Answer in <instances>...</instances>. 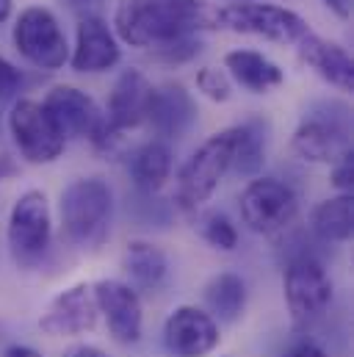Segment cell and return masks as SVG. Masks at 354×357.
Listing matches in <instances>:
<instances>
[{"label": "cell", "instance_id": "obj_1", "mask_svg": "<svg viewBox=\"0 0 354 357\" xmlns=\"http://www.w3.org/2000/svg\"><path fill=\"white\" fill-rule=\"evenodd\" d=\"M116 36L130 47H158L205 28H219L216 8L205 0H119Z\"/></svg>", "mask_w": 354, "mask_h": 357}, {"label": "cell", "instance_id": "obj_2", "mask_svg": "<svg viewBox=\"0 0 354 357\" xmlns=\"http://www.w3.org/2000/svg\"><path fill=\"white\" fill-rule=\"evenodd\" d=\"M61 230L78 250H100L111 233L114 191L102 178H78L61 191Z\"/></svg>", "mask_w": 354, "mask_h": 357}, {"label": "cell", "instance_id": "obj_3", "mask_svg": "<svg viewBox=\"0 0 354 357\" xmlns=\"http://www.w3.org/2000/svg\"><path fill=\"white\" fill-rule=\"evenodd\" d=\"M293 153L310 164H338L352 153V111L341 100H316L299 119Z\"/></svg>", "mask_w": 354, "mask_h": 357}, {"label": "cell", "instance_id": "obj_4", "mask_svg": "<svg viewBox=\"0 0 354 357\" xmlns=\"http://www.w3.org/2000/svg\"><path fill=\"white\" fill-rule=\"evenodd\" d=\"M236 155V125L208 136L177 172L175 202L183 211H199L233 169Z\"/></svg>", "mask_w": 354, "mask_h": 357}, {"label": "cell", "instance_id": "obj_5", "mask_svg": "<svg viewBox=\"0 0 354 357\" xmlns=\"http://www.w3.org/2000/svg\"><path fill=\"white\" fill-rule=\"evenodd\" d=\"M332 277L313 250H296L288 255L282 271V296L293 324H310L321 319L332 305Z\"/></svg>", "mask_w": 354, "mask_h": 357}, {"label": "cell", "instance_id": "obj_6", "mask_svg": "<svg viewBox=\"0 0 354 357\" xmlns=\"http://www.w3.org/2000/svg\"><path fill=\"white\" fill-rule=\"evenodd\" d=\"M53 241V213L45 191L28 188L17 197L6 225V244L20 268L39 266Z\"/></svg>", "mask_w": 354, "mask_h": 357}, {"label": "cell", "instance_id": "obj_7", "mask_svg": "<svg viewBox=\"0 0 354 357\" xmlns=\"http://www.w3.org/2000/svg\"><path fill=\"white\" fill-rule=\"evenodd\" d=\"M216 22L219 28L261 36L274 45H296L310 31L296 11L277 3H227L216 8Z\"/></svg>", "mask_w": 354, "mask_h": 357}, {"label": "cell", "instance_id": "obj_8", "mask_svg": "<svg viewBox=\"0 0 354 357\" xmlns=\"http://www.w3.org/2000/svg\"><path fill=\"white\" fill-rule=\"evenodd\" d=\"M8 133L20 150V155L28 164H53L61 158L67 139L53 122V116L45 111L39 100L20 97L8 111Z\"/></svg>", "mask_w": 354, "mask_h": 357}, {"label": "cell", "instance_id": "obj_9", "mask_svg": "<svg viewBox=\"0 0 354 357\" xmlns=\"http://www.w3.org/2000/svg\"><path fill=\"white\" fill-rule=\"evenodd\" d=\"M17 53L39 70H61L70 61L67 36L56 14L45 6H28L20 11L11 31Z\"/></svg>", "mask_w": 354, "mask_h": 357}, {"label": "cell", "instance_id": "obj_10", "mask_svg": "<svg viewBox=\"0 0 354 357\" xmlns=\"http://www.w3.org/2000/svg\"><path fill=\"white\" fill-rule=\"evenodd\" d=\"M238 211L244 225L258 236L282 233L299 211L296 191L277 178H255L238 197Z\"/></svg>", "mask_w": 354, "mask_h": 357}, {"label": "cell", "instance_id": "obj_11", "mask_svg": "<svg viewBox=\"0 0 354 357\" xmlns=\"http://www.w3.org/2000/svg\"><path fill=\"white\" fill-rule=\"evenodd\" d=\"M100 321V307L94 296V282H75L59 291L39 316V330L50 338H78L86 335Z\"/></svg>", "mask_w": 354, "mask_h": 357}, {"label": "cell", "instance_id": "obj_12", "mask_svg": "<svg viewBox=\"0 0 354 357\" xmlns=\"http://www.w3.org/2000/svg\"><path fill=\"white\" fill-rule=\"evenodd\" d=\"M64 139H88L94 147L105 144V114L86 91L75 86H53L42 100Z\"/></svg>", "mask_w": 354, "mask_h": 357}, {"label": "cell", "instance_id": "obj_13", "mask_svg": "<svg viewBox=\"0 0 354 357\" xmlns=\"http://www.w3.org/2000/svg\"><path fill=\"white\" fill-rule=\"evenodd\" d=\"M153 84L147 81V75L141 70H125L114 89L108 94V105H105V150L114 139H119L128 130H136L139 125L147 122V111H150V100H153Z\"/></svg>", "mask_w": 354, "mask_h": 357}, {"label": "cell", "instance_id": "obj_14", "mask_svg": "<svg viewBox=\"0 0 354 357\" xmlns=\"http://www.w3.org/2000/svg\"><path fill=\"white\" fill-rule=\"evenodd\" d=\"M94 296L111 338L122 347L139 344L144 335V307L139 291L122 280H97Z\"/></svg>", "mask_w": 354, "mask_h": 357}, {"label": "cell", "instance_id": "obj_15", "mask_svg": "<svg viewBox=\"0 0 354 357\" xmlns=\"http://www.w3.org/2000/svg\"><path fill=\"white\" fill-rule=\"evenodd\" d=\"M219 341V321L197 305H180L164 321V347L172 357H208Z\"/></svg>", "mask_w": 354, "mask_h": 357}, {"label": "cell", "instance_id": "obj_16", "mask_svg": "<svg viewBox=\"0 0 354 357\" xmlns=\"http://www.w3.org/2000/svg\"><path fill=\"white\" fill-rule=\"evenodd\" d=\"M122 59V47L119 39L114 36V31L108 28V22L97 14H86L78 22V33H75V50L70 56V64L75 73L84 75H97V73H108L119 64Z\"/></svg>", "mask_w": 354, "mask_h": 357}, {"label": "cell", "instance_id": "obj_17", "mask_svg": "<svg viewBox=\"0 0 354 357\" xmlns=\"http://www.w3.org/2000/svg\"><path fill=\"white\" fill-rule=\"evenodd\" d=\"M197 116H199L197 100L183 84H164L153 89L147 125L161 136V142L183 139L197 125Z\"/></svg>", "mask_w": 354, "mask_h": 357}, {"label": "cell", "instance_id": "obj_18", "mask_svg": "<svg viewBox=\"0 0 354 357\" xmlns=\"http://www.w3.org/2000/svg\"><path fill=\"white\" fill-rule=\"evenodd\" d=\"M296 45H299V59H302L318 78H324L327 84H332L335 89H341V91L354 89L352 56H349L338 42H330V39H324V36L307 31Z\"/></svg>", "mask_w": 354, "mask_h": 357}, {"label": "cell", "instance_id": "obj_19", "mask_svg": "<svg viewBox=\"0 0 354 357\" xmlns=\"http://www.w3.org/2000/svg\"><path fill=\"white\" fill-rule=\"evenodd\" d=\"M122 271L128 274V285H133L136 291H147V294H155L167 277H169V258L167 252L153 244V241H130L125 247V255H122Z\"/></svg>", "mask_w": 354, "mask_h": 357}, {"label": "cell", "instance_id": "obj_20", "mask_svg": "<svg viewBox=\"0 0 354 357\" xmlns=\"http://www.w3.org/2000/svg\"><path fill=\"white\" fill-rule=\"evenodd\" d=\"M224 70L252 94H266V91L277 89L285 84V73L279 64H274L268 56L258 50H230L224 56Z\"/></svg>", "mask_w": 354, "mask_h": 357}, {"label": "cell", "instance_id": "obj_21", "mask_svg": "<svg viewBox=\"0 0 354 357\" xmlns=\"http://www.w3.org/2000/svg\"><path fill=\"white\" fill-rule=\"evenodd\" d=\"M169 178H172V147L167 142L161 139L144 142L130 155V180L141 194L153 197L167 185Z\"/></svg>", "mask_w": 354, "mask_h": 357}, {"label": "cell", "instance_id": "obj_22", "mask_svg": "<svg viewBox=\"0 0 354 357\" xmlns=\"http://www.w3.org/2000/svg\"><path fill=\"white\" fill-rule=\"evenodd\" d=\"M247 299H249L247 282L236 271H222L210 277V282L205 285V305L216 321L236 324L247 310Z\"/></svg>", "mask_w": 354, "mask_h": 357}, {"label": "cell", "instance_id": "obj_23", "mask_svg": "<svg viewBox=\"0 0 354 357\" xmlns=\"http://www.w3.org/2000/svg\"><path fill=\"white\" fill-rule=\"evenodd\" d=\"M310 230L324 244H344L352 238L354 230V197L335 194L318 202L310 213Z\"/></svg>", "mask_w": 354, "mask_h": 357}, {"label": "cell", "instance_id": "obj_24", "mask_svg": "<svg viewBox=\"0 0 354 357\" xmlns=\"http://www.w3.org/2000/svg\"><path fill=\"white\" fill-rule=\"evenodd\" d=\"M266 142H268V125L261 116H252V119L236 125V155H233L236 175L255 178L263 169Z\"/></svg>", "mask_w": 354, "mask_h": 357}, {"label": "cell", "instance_id": "obj_25", "mask_svg": "<svg viewBox=\"0 0 354 357\" xmlns=\"http://www.w3.org/2000/svg\"><path fill=\"white\" fill-rule=\"evenodd\" d=\"M199 233H202V238L210 247H216L222 252H233L238 247V230H236V225L224 213H219V211H210V213H205L199 219Z\"/></svg>", "mask_w": 354, "mask_h": 357}, {"label": "cell", "instance_id": "obj_26", "mask_svg": "<svg viewBox=\"0 0 354 357\" xmlns=\"http://www.w3.org/2000/svg\"><path fill=\"white\" fill-rule=\"evenodd\" d=\"M199 53H202V42L197 36H180V39H172L150 50V56L161 64H185Z\"/></svg>", "mask_w": 354, "mask_h": 357}, {"label": "cell", "instance_id": "obj_27", "mask_svg": "<svg viewBox=\"0 0 354 357\" xmlns=\"http://www.w3.org/2000/svg\"><path fill=\"white\" fill-rule=\"evenodd\" d=\"M197 89L213 102H227L233 97V84L224 70L219 67H202L197 73Z\"/></svg>", "mask_w": 354, "mask_h": 357}, {"label": "cell", "instance_id": "obj_28", "mask_svg": "<svg viewBox=\"0 0 354 357\" xmlns=\"http://www.w3.org/2000/svg\"><path fill=\"white\" fill-rule=\"evenodd\" d=\"M332 185L341 194H352L354 185V153H349L346 158H341L338 164H332Z\"/></svg>", "mask_w": 354, "mask_h": 357}, {"label": "cell", "instance_id": "obj_29", "mask_svg": "<svg viewBox=\"0 0 354 357\" xmlns=\"http://www.w3.org/2000/svg\"><path fill=\"white\" fill-rule=\"evenodd\" d=\"M20 86H22V73H20L8 59L0 56V97L17 94Z\"/></svg>", "mask_w": 354, "mask_h": 357}, {"label": "cell", "instance_id": "obj_30", "mask_svg": "<svg viewBox=\"0 0 354 357\" xmlns=\"http://www.w3.org/2000/svg\"><path fill=\"white\" fill-rule=\"evenodd\" d=\"M279 357H330L316 341H296L293 347H288Z\"/></svg>", "mask_w": 354, "mask_h": 357}, {"label": "cell", "instance_id": "obj_31", "mask_svg": "<svg viewBox=\"0 0 354 357\" xmlns=\"http://www.w3.org/2000/svg\"><path fill=\"white\" fill-rule=\"evenodd\" d=\"M61 357H111V355L105 349L94 347V344H75V347H70Z\"/></svg>", "mask_w": 354, "mask_h": 357}, {"label": "cell", "instance_id": "obj_32", "mask_svg": "<svg viewBox=\"0 0 354 357\" xmlns=\"http://www.w3.org/2000/svg\"><path fill=\"white\" fill-rule=\"evenodd\" d=\"M14 175H20V167L14 164V158L11 155H6V153H0V183H6V180H11Z\"/></svg>", "mask_w": 354, "mask_h": 357}, {"label": "cell", "instance_id": "obj_33", "mask_svg": "<svg viewBox=\"0 0 354 357\" xmlns=\"http://www.w3.org/2000/svg\"><path fill=\"white\" fill-rule=\"evenodd\" d=\"M3 357H42V352H36L33 347H25V344H11Z\"/></svg>", "mask_w": 354, "mask_h": 357}, {"label": "cell", "instance_id": "obj_34", "mask_svg": "<svg viewBox=\"0 0 354 357\" xmlns=\"http://www.w3.org/2000/svg\"><path fill=\"white\" fill-rule=\"evenodd\" d=\"M321 3H324V6H330L338 17H344V20L349 17V3H346V0H321Z\"/></svg>", "mask_w": 354, "mask_h": 357}, {"label": "cell", "instance_id": "obj_35", "mask_svg": "<svg viewBox=\"0 0 354 357\" xmlns=\"http://www.w3.org/2000/svg\"><path fill=\"white\" fill-rule=\"evenodd\" d=\"M11 17V0H0V25Z\"/></svg>", "mask_w": 354, "mask_h": 357}, {"label": "cell", "instance_id": "obj_36", "mask_svg": "<svg viewBox=\"0 0 354 357\" xmlns=\"http://www.w3.org/2000/svg\"><path fill=\"white\" fill-rule=\"evenodd\" d=\"M70 6H86V3H91V0H67Z\"/></svg>", "mask_w": 354, "mask_h": 357}, {"label": "cell", "instance_id": "obj_37", "mask_svg": "<svg viewBox=\"0 0 354 357\" xmlns=\"http://www.w3.org/2000/svg\"><path fill=\"white\" fill-rule=\"evenodd\" d=\"M233 3H268V0H233Z\"/></svg>", "mask_w": 354, "mask_h": 357}]
</instances>
